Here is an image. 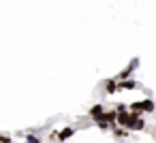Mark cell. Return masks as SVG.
<instances>
[{"label": "cell", "instance_id": "cell-1", "mask_svg": "<svg viewBox=\"0 0 156 143\" xmlns=\"http://www.w3.org/2000/svg\"><path fill=\"white\" fill-rule=\"evenodd\" d=\"M137 66H139V60L135 58V60H130V64H128V66H126L124 71H120V73L115 75V79H118V81H124V79H130V75H133V73L137 71Z\"/></svg>", "mask_w": 156, "mask_h": 143}, {"label": "cell", "instance_id": "cell-2", "mask_svg": "<svg viewBox=\"0 0 156 143\" xmlns=\"http://www.w3.org/2000/svg\"><path fill=\"white\" fill-rule=\"evenodd\" d=\"M105 107L101 105V103H96V105H92L90 109H88V117L92 120V122H96V120H105Z\"/></svg>", "mask_w": 156, "mask_h": 143}, {"label": "cell", "instance_id": "cell-3", "mask_svg": "<svg viewBox=\"0 0 156 143\" xmlns=\"http://www.w3.org/2000/svg\"><path fill=\"white\" fill-rule=\"evenodd\" d=\"M103 90H105L107 96L118 94V79H115V77H107V79L103 81Z\"/></svg>", "mask_w": 156, "mask_h": 143}, {"label": "cell", "instance_id": "cell-4", "mask_svg": "<svg viewBox=\"0 0 156 143\" xmlns=\"http://www.w3.org/2000/svg\"><path fill=\"white\" fill-rule=\"evenodd\" d=\"M141 88V83L137 81V79H124V81H118V92H124V90H139Z\"/></svg>", "mask_w": 156, "mask_h": 143}, {"label": "cell", "instance_id": "cell-5", "mask_svg": "<svg viewBox=\"0 0 156 143\" xmlns=\"http://www.w3.org/2000/svg\"><path fill=\"white\" fill-rule=\"evenodd\" d=\"M75 132H77V128H75V126H64V128H60V132H58V143L69 141Z\"/></svg>", "mask_w": 156, "mask_h": 143}, {"label": "cell", "instance_id": "cell-6", "mask_svg": "<svg viewBox=\"0 0 156 143\" xmlns=\"http://www.w3.org/2000/svg\"><path fill=\"white\" fill-rule=\"evenodd\" d=\"M139 103H141V113H154V111H156L154 98H143V100H139Z\"/></svg>", "mask_w": 156, "mask_h": 143}, {"label": "cell", "instance_id": "cell-7", "mask_svg": "<svg viewBox=\"0 0 156 143\" xmlns=\"http://www.w3.org/2000/svg\"><path fill=\"white\" fill-rule=\"evenodd\" d=\"M111 132H113L115 139H128V134H130V130H126V128H122L118 124H111Z\"/></svg>", "mask_w": 156, "mask_h": 143}, {"label": "cell", "instance_id": "cell-8", "mask_svg": "<svg viewBox=\"0 0 156 143\" xmlns=\"http://www.w3.org/2000/svg\"><path fill=\"white\" fill-rule=\"evenodd\" d=\"M105 122H109V124H118V111H115V109L105 111Z\"/></svg>", "mask_w": 156, "mask_h": 143}, {"label": "cell", "instance_id": "cell-9", "mask_svg": "<svg viewBox=\"0 0 156 143\" xmlns=\"http://www.w3.org/2000/svg\"><path fill=\"white\" fill-rule=\"evenodd\" d=\"M141 130H145V120L143 117L135 120V124L130 126V132H141Z\"/></svg>", "mask_w": 156, "mask_h": 143}, {"label": "cell", "instance_id": "cell-10", "mask_svg": "<svg viewBox=\"0 0 156 143\" xmlns=\"http://www.w3.org/2000/svg\"><path fill=\"white\" fill-rule=\"evenodd\" d=\"M94 124H96V128H98V130H103V132L111 130V124H109V122H105V120H96Z\"/></svg>", "mask_w": 156, "mask_h": 143}, {"label": "cell", "instance_id": "cell-11", "mask_svg": "<svg viewBox=\"0 0 156 143\" xmlns=\"http://www.w3.org/2000/svg\"><path fill=\"white\" fill-rule=\"evenodd\" d=\"M24 143H43V141H41V137L37 132H30V134H26V141Z\"/></svg>", "mask_w": 156, "mask_h": 143}, {"label": "cell", "instance_id": "cell-12", "mask_svg": "<svg viewBox=\"0 0 156 143\" xmlns=\"http://www.w3.org/2000/svg\"><path fill=\"white\" fill-rule=\"evenodd\" d=\"M113 109H115L118 113H122V111H128V105H126V103H118V105H115Z\"/></svg>", "mask_w": 156, "mask_h": 143}, {"label": "cell", "instance_id": "cell-13", "mask_svg": "<svg viewBox=\"0 0 156 143\" xmlns=\"http://www.w3.org/2000/svg\"><path fill=\"white\" fill-rule=\"evenodd\" d=\"M58 132H60V130H51V132L47 134V139H49V141H58Z\"/></svg>", "mask_w": 156, "mask_h": 143}, {"label": "cell", "instance_id": "cell-14", "mask_svg": "<svg viewBox=\"0 0 156 143\" xmlns=\"http://www.w3.org/2000/svg\"><path fill=\"white\" fill-rule=\"evenodd\" d=\"M0 143H13V139L9 134H2V137H0Z\"/></svg>", "mask_w": 156, "mask_h": 143}, {"label": "cell", "instance_id": "cell-15", "mask_svg": "<svg viewBox=\"0 0 156 143\" xmlns=\"http://www.w3.org/2000/svg\"><path fill=\"white\" fill-rule=\"evenodd\" d=\"M0 137H2V132H0Z\"/></svg>", "mask_w": 156, "mask_h": 143}]
</instances>
